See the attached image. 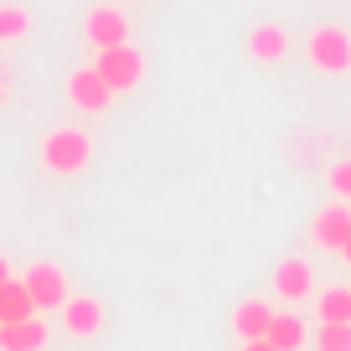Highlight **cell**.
Returning a JSON list of instances; mask_svg holds the SVG:
<instances>
[{"label": "cell", "instance_id": "1", "mask_svg": "<svg viewBox=\"0 0 351 351\" xmlns=\"http://www.w3.org/2000/svg\"><path fill=\"white\" fill-rule=\"evenodd\" d=\"M88 160H93V140H88L83 130L62 124V130L42 134V165L52 176H77V171H88Z\"/></svg>", "mask_w": 351, "mask_h": 351}, {"label": "cell", "instance_id": "2", "mask_svg": "<svg viewBox=\"0 0 351 351\" xmlns=\"http://www.w3.org/2000/svg\"><path fill=\"white\" fill-rule=\"evenodd\" d=\"M305 57H310V67H315V73L346 77V73H351V32H346V26H336V21L315 26V32L305 36Z\"/></svg>", "mask_w": 351, "mask_h": 351}, {"label": "cell", "instance_id": "3", "mask_svg": "<svg viewBox=\"0 0 351 351\" xmlns=\"http://www.w3.org/2000/svg\"><path fill=\"white\" fill-rule=\"evenodd\" d=\"M93 67H99V77L114 88V93H130V88H140V77H145V57L134 52L130 42L99 52V57H93Z\"/></svg>", "mask_w": 351, "mask_h": 351}, {"label": "cell", "instance_id": "4", "mask_svg": "<svg viewBox=\"0 0 351 351\" xmlns=\"http://www.w3.org/2000/svg\"><path fill=\"white\" fill-rule=\"evenodd\" d=\"M83 42L93 47V52H109V47L130 42V16H124L119 5H93V11L83 16Z\"/></svg>", "mask_w": 351, "mask_h": 351}, {"label": "cell", "instance_id": "5", "mask_svg": "<svg viewBox=\"0 0 351 351\" xmlns=\"http://www.w3.org/2000/svg\"><path fill=\"white\" fill-rule=\"evenodd\" d=\"M21 285H26V295H32L36 315H42V310H62L67 300H73V289H67V274L57 269V263H36V269L21 279Z\"/></svg>", "mask_w": 351, "mask_h": 351}, {"label": "cell", "instance_id": "6", "mask_svg": "<svg viewBox=\"0 0 351 351\" xmlns=\"http://www.w3.org/2000/svg\"><path fill=\"white\" fill-rule=\"evenodd\" d=\"M67 99H73L77 114H104L114 104V88L99 77V67H77V73L67 77Z\"/></svg>", "mask_w": 351, "mask_h": 351}, {"label": "cell", "instance_id": "7", "mask_svg": "<svg viewBox=\"0 0 351 351\" xmlns=\"http://www.w3.org/2000/svg\"><path fill=\"white\" fill-rule=\"evenodd\" d=\"M274 295L289 300V305H300V300L315 295V269H310V258H285L274 269Z\"/></svg>", "mask_w": 351, "mask_h": 351}, {"label": "cell", "instance_id": "8", "mask_svg": "<svg viewBox=\"0 0 351 351\" xmlns=\"http://www.w3.org/2000/svg\"><path fill=\"white\" fill-rule=\"evenodd\" d=\"M62 326L73 330L77 341H93V336L104 330V305H99L93 295H73V300L62 305Z\"/></svg>", "mask_w": 351, "mask_h": 351}, {"label": "cell", "instance_id": "9", "mask_svg": "<svg viewBox=\"0 0 351 351\" xmlns=\"http://www.w3.org/2000/svg\"><path fill=\"white\" fill-rule=\"evenodd\" d=\"M285 52H289V32L279 21H258L248 32V57L253 62H285Z\"/></svg>", "mask_w": 351, "mask_h": 351}, {"label": "cell", "instance_id": "10", "mask_svg": "<svg viewBox=\"0 0 351 351\" xmlns=\"http://www.w3.org/2000/svg\"><path fill=\"white\" fill-rule=\"evenodd\" d=\"M279 310L269 305V300H243L238 315H232V330H238V341H263L269 336V326H274Z\"/></svg>", "mask_w": 351, "mask_h": 351}, {"label": "cell", "instance_id": "11", "mask_svg": "<svg viewBox=\"0 0 351 351\" xmlns=\"http://www.w3.org/2000/svg\"><path fill=\"white\" fill-rule=\"evenodd\" d=\"M346 238H351V207H346V202H336V207H326L315 217V243L326 253H341V243H346Z\"/></svg>", "mask_w": 351, "mask_h": 351}, {"label": "cell", "instance_id": "12", "mask_svg": "<svg viewBox=\"0 0 351 351\" xmlns=\"http://www.w3.org/2000/svg\"><path fill=\"white\" fill-rule=\"evenodd\" d=\"M310 336H315V330L305 326V315H300V310H279L263 341H274L279 351H300V346H310Z\"/></svg>", "mask_w": 351, "mask_h": 351}, {"label": "cell", "instance_id": "13", "mask_svg": "<svg viewBox=\"0 0 351 351\" xmlns=\"http://www.w3.org/2000/svg\"><path fill=\"white\" fill-rule=\"evenodd\" d=\"M47 346V326L42 320H11V326H0V351H42Z\"/></svg>", "mask_w": 351, "mask_h": 351}, {"label": "cell", "instance_id": "14", "mask_svg": "<svg viewBox=\"0 0 351 351\" xmlns=\"http://www.w3.org/2000/svg\"><path fill=\"white\" fill-rule=\"evenodd\" d=\"M32 315H36V305H32V295H26V285L21 279H5V285H0V326L32 320Z\"/></svg>", "mask_w": 351, "mask_h": 351}, {"label": "cell", "instance_id": "15", "mask_svg": "<svg viewBox=\"0 0 351 351\" xmlns=\"http://www.w3.org/2000/svg\"><path fill=\"white\" fill-rule=\"evenodd\" d=\"M315 310H320V326H351V289H320V300H315Z\"/></svg>", "mask_w": 351, "mask_h": 351}, {"label": "cell", "instance_id": "16", "mask_svg": "<svg viewBox=\"0 0 351 351\" xmlns=\"http://www.w3.org/2000/svg\"><path fill=\"white\" fill-rule=\"evenodd\" d=\"M32 36V11L16 0H0V42H26Z\"/></svg>", "mask_w": 351, "mask_h": 351}, {"label": "cell", "instance_id": "17", "mask_svg": "<svg viewBox=\"0 0 351 351\" xmlns=\"http://www.w3.org/2000/svg\"><path fill=\"white\" fill-rule=\"evenodd\" d=\"M310 346L315 351H351V326H320L310 336Z\"/></svg>", "mask_w": 351, "mask_h": 351}, {"label": "cell", "instance_id": "18", "mask_svg": "<svg viewBox=\"0 0 351 351\" xmlns=\"http://www.w3.org/2000/svg\"><path fill=\"white\" fill-rule=\"evenodd\" d=\"M330 191H336L341 202H351V160H336V165H330Z\"/></svg>", "mask_w": 351, "mask_h": 351}, {"label": "cell", "instance_id": "19", "mask_svg": "<svg viewBox=\"0 0 351 351\" xmlns=\"http://www.w3.org/2000/svg\"><path fill=\"white\" fill-rule=\"evenodd\" d=\"M238 351H279V346H274V341H243Z\"/></svg>", "mask_w": 351, "mask_h": 351}, {"label": "cell", "instance_id": "20", "mask_svg": "<svg viewBox=\"0 0 351 351\" xmlns=\"http://www.w3.org/2000/svg\"><path fill=\"white\" fill-rule=\"evenodd\" d=\"M341 263H351V238H346V243H341Z\"/></svg>", "mask_w": 351, "mask_h": 351}, {"label": "cell", "instance_id": "21", "mask_svg": "<svg viewBox=\"0 0 351 351\" xmlns=\"http://www.w3.org/2000/svg\"><path fill=\"white\" fill-rule=\"evenodd\" d=\"M5 279H11V263H5V258H0V285H5Z\"/></svg>", "mask_w": 351, "mask_h": 351}, {"label": "cell", "instance_id": "22", "mask_svg": "<svg viewBox=\"0 0 351 351\" xmlns=\"http://www.w3.org/2000/svg\"><path fill=\"white\" fill-rule=\"evenodd\" d=\"M0 99H5V88H0Z\"/></svg>", "mask_w": 351, "mask_h": 351}, {"label": "cell", "instance_id": "23", "mask_svg": "<svg viewBox=\"0 0 351 351\" xmlns=\"http://www.w3.org/2000/svg\"><path fill=\"white\" fill-rule=\"evenodd\" d=\"M134 5H140V0H134Z\"/></svg>", "mask_w": 351, "mask_h": 351}]
</instances>
